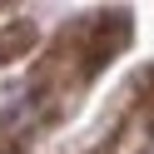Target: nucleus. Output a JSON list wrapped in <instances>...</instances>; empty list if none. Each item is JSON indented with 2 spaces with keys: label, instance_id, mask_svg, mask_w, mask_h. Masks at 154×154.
<instances>
[{
  "label": "nucleus",
  "instance_id": "1",
  "mask_svg": "<svg viewBox=\"0 0 154 154\" xmlns=\"http://www.w3.org/2000/svg\"><path fill=\"white\" fill-rule=\"evenodd\" d=\"M124 40H129V15H124V10L90 15V20H80L75 30L60 35V55H55V65H65V70L75 65V80H90L104 60H114V55L124 50Z\"/></svg>",
  "mask_w": 154,
  "mask_h": 154
},
{
  "label": "nucleus",
  "instance_id": "2",
  "mask_svg": "<svg viewBox=\"0 0 154 154\" xmlns=\"http://www.w3.org/2000/svg\"><path fill=\"white\" fill-rule=\"evenodd\" d=\"M25 50H35V25H25V20L0 25V65H15Z\"/></svg>",
  "mask_w": 154,
  "mask_h": 154
},
{
  "label": "nucleus",
  "instance_id": "3",
  "mask_svg": "<svg viewBox=\"0 0 154 154\" xmlns=\"http://www.w3.org/2000/svg\"><path fill=\"white\" fill-rule=\"evenodd\" d=\"M149 114H154V75H149Z\"/></svg>",
  "mask_w": 154,
  "mask_h": 154
},
{
  "label": "nucleus",
  "instance_id": "4",
  "mask_svg": "<svg viewBox=\"0 0 154 154\" xmlns=\"http://www.w3.org/2000/svg\"><path fill=\"white\" fill-rule=\"evenodd\" d=\"M0 5H5V0H0Z\"/></svg>",
  "mask_w": 154,
  "mask_h": 154
}]
</instances>
